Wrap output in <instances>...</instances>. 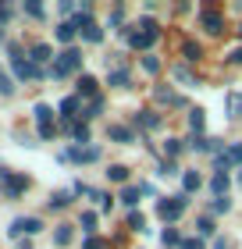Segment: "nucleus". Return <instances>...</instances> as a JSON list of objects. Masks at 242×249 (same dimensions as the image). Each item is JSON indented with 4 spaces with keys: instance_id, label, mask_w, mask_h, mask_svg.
Instances as JSON below:
<instances>
[{
    "instance_id": "obj_1",
    "label": "nucleus",
    "mask_w": 242,
    "mask_h": 249,
    "mask_svg": "<svg viewBox=\"0 0 242 249\" xmlns=\"http://www.w3.org/2000/svg\"><path fill=\"white\" fill-rule=\"evenodd\" d=\"M78 68H82V53H78L75 47H68L61 57H57L54 64H50V78H64V75H72V71H78Z\"/></svg>"
},
{
    "instance_id": "obj_2",
    "label": "nucleus",
    "mask_w": 242,
    "mask_h": 249,
    "mask_svg": "<svg viewBox=\"0 0 242 249\" xmlns=\"http://www.w3.org/2000/svg\"><path fill=\"white\" fill-rule=\"evenodd\" d=\"M11 68H15V78H18V82H29V78H43V75H47L43 68H36L32 61L21 57L15 47H11Z\"/></svg>"
},
{
    "instance_id": "obj_3",
    "label": "nucleus",
    "mask_w": 242,
    "mask_h": 249,
    "mask_svg": "<svg viewBox=\"0 0 242 249\" xmlns=\"http://www.w3.org/2000/svg\"><path fill=\"white\" fill-rule=\"evenodd\" d=\"M186 207H189V196H186V192H182V196L160 199V203H157V213H160V217H164V221H178L182 213H186Z\"/></svg>"
},
{
    "instance_id": "obj_4",
    "label": "nucleus",
    "mask_w": 242,
    "mask_h": 249,
    "mask_svg": "<svg viewBox=\"0 0 242 249\" xmlns=\"http://www.w3.org/2000/svg\"><path fill=\"white\" fill-rule=\"evenodd\" d=\"M0 185H4V196L15 199V196H21V192L29 189V178L25 175H11L7 167H0Z\"/></svg>"
},
{
    "instance_id": "obj_5",
    "label": "nucleus",
    "mask_w": 242,
    "mask_h": 249,
    "mask_svg": "<svg viewBox=\"0 0 242 249\" xmlns=\"http://www.w3.org/2000/svg\"><path fill=\"white\" fill-rule=\"evenodd\" d=\"M64 157L68 160H78V164H93V160H100V150L96 146H72Z\"/></svg>"
},
{
    "instance_id": "obj_6",
    "label": "nucleus",
    "mask_w": 242,
    "mask_h": 249,
    "mask_svg": "<svg viewBox=\"0 0 242 249\" xmlns=\"http://www.w3.org/2000/svg\"><path fill=\"white\" fill-rule=\"evenodd\" d=\"M107 82H111L114 89H129V86H132V71H129V68H118V71H107Z\"/></svg>"
},
{
    "instance_id": "obj_7",
    "label": "nucleus",
    "mask_w": 242,
    "mask_h": 249,
    "mask_svg": "<svg viewBox=\"0 0 242 249\" xmlns=\"http://www.w3.org/2000/svg\"><path fill=\"white\" fill-rule=\"evenodd\" d=\"M200 21H203V29H206V32H221V29H224V18L217 15V11H203Z\"/></svg>"
},
{
    "instance_id": "obj_8",
    "label": "nucleus",
    "mask_w": 242,
    "mask_h": 249,
    "mask_svg": "<svg viewBox=\"0 0 242 249\" xmlns=\"http://www.w3.org/2000/svg\"><path fill=\"white\" fill-rule=\"evenodd\" d=\"M50 53H54V50H50V43H36V47L29 50V61L39 68V64H47V61H50Z\"/></svg>"
},
{
    "instance_id": "obj_9",
    "label": "nucleus",
    "mask_w": 242,
    "mask_h": 249,
    "mask_svg": "<svg viewBox=\"0 0 242 249\" xmlns=\"http://www.w3.org/2000/svg\"><path fill=\"white\" fill-rule=\"evenodd\" d=\"M132 121L135 124H143V128H160V114H153V110H139V114H132Z\"/></svg>"
},
{
    "instance_id": "obj_10",
    "label": "nucleus",
    "mask_w": 242,
    "mask_h": 249,
    "mask_svg": "<svg viewBox=\"0 0 242 249\" xmlns=\"http://www.w3.org/2000/svg\"><path fill=\"white\" fill-rule=\"evenodd\" d=\"M228 185H232V182H228V175H221V171L210 178V189H214V196H217V199H224V196H228Z\"/></svg>"
},
{
    "instance_id": "obj_11",
    "label": "nucleus",
    "mask_w": 242,
    "mask_h": 249,
    "mask_svg": "<svg viewBox=\"0 0 242 249\" xmlns=\"http://www.w3.org/2000/svg\"><path fill=\"white\" fill-rule=\"evenodd\" d=\"M78 96H93L96 100V78L93 75H78Z\"/></svg>"
},
{
    "instance_id": "obj_12",
    "label": "nucleus",
    "mask_w": 242,
    "mask_h": 249,
    "mask_svg": "<svg viewBox=\"0 0 242 249\" xmlns=\"http://www.w3.org/2000/svg\"><path fill=\"white\" fill-rule=\"evenodd\" d=\"M107 135H111L114 142H132V139H135V135H132V128H125V124H111V128H107Z\"/></svg>"
},
{
    "instance_id": "obj_13",
    "label": "nucleus",
    "mask_w": 242,
    "mask_h": 249,
    "mask_svg": "<svg viewBox=\"0 0 242 249\" xmlns=\"http://www.w3.org/2000/svg\"><path fill=\"white\" fill-rule=\"evenodd\" d=\"M203 124H206L203 110H200V107H192V110H189V128H192V135H203Z\"/></svg>"
},
{
    "instance_id": "obj_14",
    "label": "nucleus",
    "mask_w": 242,
    "mask_h": 249,
    "mask_svg": "<svg viewBox=\"0 0 242 249\" xmlns=\"http://www.w3.org/2000/svg\"><path fill=\"white\" fill-rule=\"evenodd\" d=\"M139 192H143V185H125L121 189V203L125 207H135V203H139Z\"/></svg>"
},
{
    "instance_id": "obj_15",
    "label": "nucleus",
    "mask_w": 242,
    "mask_h": 249,
    "mask_svg": "<svg viewBox=\"0 0 242 249\" xmlns=\"http://www.w3.org/2000/svg\"><path fill=\"white\" fill-rule=\"evenodd\" d=\"M200 185H203V178L196 175V171H186V175H182V189H186V196H189V192H196Z\"/></svg>"
},
{
    "instance_id": "obj_16",
    "label": "nucleus",
    "mask_w": 242,
    "mask_h": 249,
    "mask_svg": "<svg viewBox=\"0 0 242 249\" xmlns=\"http://www.w3.org/2000/svg\"><path fill=\"white\" fill-rule=\"evenodd\" d=\"M75 21H61V25H57V39H61V43H72L75 39Z\"/></svg>"
},
{
    "instance_id": "obj_17",
    "label": "nucleus",
    "mask_w": 242,
    "mask_h": 249,
    "mask_svg": "<svg viewBox=\"0 0 242 249\" xmlns=\"http://www.w3.org/2000/svg\"><path fill=\"white\" fill-rule=\"evenodd\" d=\"M182 53H186V61H200L203 57V47H200V43H192V39H186V43H182Z\"/></svg>"
},
{
    "instance_id": "obj_18",
    "label": "nucleus",
    "mask_w": 242,
    "mask_h": 249,
    "mask_svg": "<svg viewBox=\"0 0 242 249\" xmlns=\"http://www.w3.org/2000/svg\"><path fill=\"white\" fill-rule=\"evenodd\" d=\"M54 242H57V246H68V242H72V224H57Z\"/></svg>"
},
{
    "instance_id": "obj_19",
    "label": "nucleus",
    "mask_w": 242,
    "mask_h": 249,
    "mask_svg": "<svg viewBox=\"0 0 242 249\" xmlns=\"http://www.w3.org/2000/svg\"><path fill=\"white\" fill-rule=\"evenodd\" d=\"M160 242H164V246H182L186 239H182V235H178L175 228H164V231H160Z\"/></svg>"
},
{
    "instance_id": "obj_20",
    "label": "nucleus",
    "mask_w": 242,
    "mask_h": 249,
    "mask_svg": "<svg viewBox=\"0 0 242 249\" xmlns=\"http://www.w3.org/2000/svg\"><path fill=\"white\" fill-rule=\"evenodd\" d=\"M68 203H72V192H54V196H50V207L54 210H64Z\"/></svg>"
},
{
    "instance_id": "obj_21",
    "label": "nucleus",
    "mask_w": 242,
    "mask_h": 249,
    "mask_svg": "<svg viewBox=\"0 0 242 249\" xmlns=\"http://www.w3.org/2000/svg\"><path fill=\"white\" fill-rule=\"evenodd\" d=\"M228 114H232V118H242V96H239V93L228 96Z\"/></svg>"
},
{
    "instance_id": "obj_22",
    "label": "nucleus",
    "mask_w": 242,
    "mask_h": 249,
    "mask_svg": "<svg viewBox=\"0 0 242 249\" xmlns=\"http://www.w3.org/2000/svg\"><path fill=\"white\" fill-rule=\"evenodd\" d=\"M111 182H129V167H121V164H114L111 171H107Z\"/></svg>"
},
{
    "instance_id": "obj_23",
    "label": "nucleus",
    "mask_w": 242,
    "mask_h": 249,
    "mask_svg": "<svg viewBox=\"0 0 242 249\" xmlns=\"http://www.w3.org/2000/svg\"><path fill=\"white\" fill-rule=\"evenodd\" d=\"M129 228H132V231H146V217L132 210V213H129Z\"/></svg>"
},
{
    "instance_id": "obj_24",
    "label": "nucleus",
    "mask_w": 242,
    "mask_h": 249,
    "mask_svg": "<svg viewBox=\"0 0 242 249\" xmlns=\"http://www.w3.org/2000/svg\"><path fill=\"white\" fill-rule=\"evenodd\" d=\"M143 68H146L149 75H157V71H160V57H157V53H146V57H143Z\"/></svg>"
},
{
    "instance_id": "obj_25",
    "label": "nucleus",
    "mask_w": 242,
    "mask_h": 249,
    "mask_svg": "<svg viewBox=\"0 0 242 249\" xmlns=\"http://www.w3.org/2000/svg\"><path fill=\"white\" fill-rule=\"evenodd\" d=\"M224 157H228V164H242V142L228 146V150H224Z\"/></svg>"
},
{
    "instance_id": "obj_26",
    "label": "nucleus",
    "mask_w": 242,
    "mask_h": 249,
    "mask_svg": "<svg viewBox=\"0 0 242 249\" xmlns=\"http://www.w3.org/2000/svg\"><path fill=\"white\" fill-rule=\"evenodd\" d=\"M11 93H15V82H11V78H7V71L0 68V96H11Z\"/></svg>"
},
{
    "instance_id": "obj_27",
    "label": "nucleus",
    "mask_w": 242,
    "mask_h": 249,
    "mask_svg": "<svg viewBox=\"0 0 242 249\" xmlns=\"http://www.w3.org/2000/svg\"><path fill=\"white\" fill-rule=\"evenodd\" d=\"M103 110V96H96V100H89V110H82V118H96Z\"/></svg>"
},
{
    "instance_id": "obj_28",
    "label": "nucleus",
    "mask_w": 242,
    "mask_h": 249,
    "mask_svg": "<svg viewBox=\"0 0 242 249\" xmlns=\"http://www.w3.org/2000/svg\"><path fill=\"white\" fill-rule=\"evenodd\" d=\"M178 171H182V167H178L175 160H164V164H160V171H157V175H164V178H175Z\"/></svg>"
},
{
    "instance_id": "obj_29",
    "label": "nucleus",
    "mask_w": 242,
    "mask_h": 249,
    "mask_svg": "<svg viewBox=\"0 0 242 249\" xmlns=\"http://www.w3.org/2000/svg\"><path fill=\"white\" fill-rule=\"evenodd\" d=\"M175 78H178V82H186V86H196V78H192V71H189V68H175Z\"/></svg>"
},
{
    "instance_id": "obj_30",
    "label": "nucleus",
    "mask_w": 242,
    "mask_h": 249,
    "mask_svg": "<svg viewBox=\"0 0 242 249\" xmlns=\"http://www.w3.org/2000/svg\"><path fill=\"white\" fill-rule=\"evenodd\" d=\"M36 118H39V124H50L54 114H50V107H47V104H36Z\"/></svg>"
},
{
    "instance_id": "obj_31",
    "label": "nucleus",
    "mask_w": 242,
    "mask_h": 249,
    "mask_svg": "<svg viewBox=\"0 0 242 249\" xmlns=\"http://www.w3.org/2000/svg\"><path fill=\"white\" fill-rule=\"evenodd\" d=\"M164 153H168V157H178V153H182V139H168V142H164Z\"/></svg>"
},
{
    "instance_id": "obj_32",
    "label": "nucleus",
    "mask_w": 242,
    "mask_h": 249,
    "mask_svg": "<svg viewBox=\"0 0 242 249\" xmlns=\"http://www.w3.org/2000/svg\"><path fill=\"white\" fill-rule=\"evenodd\" d=\"M72 135H75V139H78V142H89V128H86V121H78Z\"/></svg>"
},
{
    "instance_id": "obj_33",
    "label": "nucleus",
    "mask_w": 242,
    "mask_h": 249,
    "mask_svg": "<svg viewBox=\"0 0 242 249\" xmlns=\"http://www.w3.org/2000/svg\"><path fill=\"white\" fill-rule=\"evenodd\" d=\"M210 210H214V213H228V210H232V199H228V196H224V199H214Z\"/></svg>"
},
{
    "instance_id": "obj_34",
    "label": "nucleus",
    "mask_w": 242,
    "mask_h": 249,
    "mask_svg": "<svg viewBox=\"0 0 242 249\" xmlns=\"http://www.w3.org/2000/svg\"><path fill=\"white\" fill-rule=\"evenodd\" d=\"M196 228H200V235H214V221L210 217H200V221H196Z\"/></svg>"
},
{
    "instance_id": "obj_35",
    "label": "nucleus",
    "mask_w": 242,
    "mask_h": 249,
    "mask_svg": "<svg viewBox=\"0 0 242 249\" xmlns=\"http://www.w3.org/2000/svg\"><path fill=\"white\" fill-rule=\"evenodd\" d=\"M93 228H96V213L86 210V213H82V231H93Z\"/></svg>"
},
{
    "instance_id": "obj_36",
    "label": "nucleus",
    "mask_w": 242,
    "mask_h": 249,
    "mask_svg": "<svg viewBox=\"0 0 242 249\" xmlns=\"http://www.w3.org/2000/svg\"><path fill=\"white\" fill-rule=\"evenodd\" d=\"M78 107V96H68L64 104H61V110H64V118H72V110Z\"/></svg>"
},
{
    "instance_id": "obj_37",
    "label": "nucleus",
    "mask_w": 242,
    "mask_h": 249,
    "mask_svg": "<svg viewBox=\"0 0 242 249\" xmlns=\"http://www.w3.org/2000/svg\"><path fill=\"white\" fill-rule=\"evenodd\" d=\"M178 249H203V239H200V235H192V239H186Z\"/></svg>"
},
{
    "instance_id": "obj_38",
    "label": "nucleus",
    "mask_w": 242,
    "mask_h": 249,
    "mask_svg": "<svg viewBox=\"0 0 242 249\" xmlns=\"http://www.w3.org/2000/svg\"><path fill=\"white\" fill-rule=\"evenodd\" d=\"M121 21H125V11L114 7V11H111V25H121Z\"/></svg>"
},
{
    "instance_id": "obj_39",
    "label": "nucleus",
    "mask_w": 242,
    "mask_h": 249,
    "mask_svg": "<svg viewBox=\"0 0 242 249\" xmlns=\"http://www.w3.org/2000/svg\"><path fill=\"white\" fill-rule=\"evenodd\" d=\"M25 15H32V18H43V7H39V4H25Z\"/></svg>"
},
{
    "instance_id": "obj_40",
    "label": "nucleus",
    "mask_w": 242,
    "mask_h": 249,
    "mask_svg": "<svg viewBox=\"0 0 242 249\" xmlns=\"http://www.w3.org/2000/svg\"><path fill=\"white\" fill-rule=\"evenodd\" d=\"M39 139H54V124H39Z\"/></svg>"
},
{
    "instance_id": "obj_41",
    "label": "nucleus",
    "mask_w": 242,
    "mask_h": 249,
    "mask_svg": "<svg viewBox=\"0 0 242 249\" xmlns=\"http://www.w3.org/2000/svg\"><path fill=\"white\" fill-rule=\"evenodd\" d=\"M86 249H107V242L103 239H86Z\"/></svg>"
},
{
    "instance_id": "obj_42",
    "label": "nucleus",
    "mask_w": 242,
    "mask_h": 249,
    "mask_svg": "<svg viewBox=\"0 0 242 249\" xmlns=\"http://www.w3.org/2000/svg\"><path fill=\"white\" fill-rule=\"evenodd\" d=\"M228 61H232V64H242V47H235L232 53H228Z\"/></svg>"
},
{
    "instance_id": "obj_43",
    "label": "nucleus",
    "mask_w": 242,
    "mask_h": 249,
    "mask_svg": "<svg viewBox=\"0 0 242 249\" xmlns=\"http://www.w3.org/2000/svg\"><path fill=\"white\" fill-rule=\"evenodd\" d=\"M7 18H11V7H7V4H0V25H4Z\"/></svg>"
},
{
    "instance_id": "obj_44",
    "label": "nucleus",
    "mask_w": 242,
    "mask_h": 249,
    "mask_svg": "<svg viewBox=\"0 0 242 249\" xmlns=\"http://www.w3.org/2000/svg\"><path fill=\"white\" fill-rule=\"evenodd\" d=\"M214 249H228V239H217V242H214Z\"/></svg>"
},
{
    "instance_id": "obj_45",
    "label": "nucleus",
    "mask_w": 242,
    "mask_h": 249,
    "mask_svg": "<svg viewBox=\"0 0 242 249\" xmlns=\"http://www.w3.org/2000/svg\"><path fill=\"white\" fill-rule=\"evenodd\" d=\"M0 43H4V25H0Z\"/></svg>"
},
{
    "instance_id": "obj_46",
    "label": "nucleus",
    "mask_w": 242,
    "mask_h": 249,
    "mask_svg": "<svg viewBox=\"0 0 242 249\" xmlns=\"http://www.w3.org/2000/svg\"><path fill=\"white\" fill-rule=\"evenodd\" d=\"M239 36H242V25H239Z\"/></svg>"
},
{
    "instance_id": "obj_47",
    "label": "nucleus",
    "mask_w": 242,
    "mask_h": 249,
    "mask_svg": "<svg viewBox=\"0 0 242 249\" xmlns=\"http://www.w3.org/2000/svg\"><path fill=\"white\" fill-rule=\"evenodd\" d=\"M239 178H242V171H239Z\"/></svg>"
}]
</instances>
